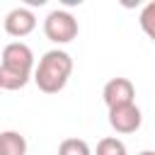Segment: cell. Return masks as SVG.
<instances>
[{"label": "cell", "mask_w": 155, "mask_h": 155, "mask_svg": "<svg viewBox=\"0 0 155 155\" xmlns=\"http://www.w3.org/2000/svg\"><path fill=\"white\" fill-rule=\"evenodd\" d=\"M70 73H73V58H70V53L61 51V48H51L34 65L31 80L36 82V87L44 94H56V92H61L68 85Z\"/></svg>", "instance_id": "2"}, {"label": "cell", "mask_w": 155, "mask_h": 155, "mask_svg": "<svg viewBox=\"0 0 155 155\" xmlns=\"http://www.w3.org/2000/svg\"><path fill=\"white\" fill-rule=\"evenodd\" d=\"M2 27L10 36L15 39H22V36H29L34 29H36V15L29 10V7H15L5 15L2 19Z\"/></svg>", "instance_id": "6"}, {"label": "cell", "mask_w": 155, "mask_h": 155, "mask_svg": "<svg viewBox=\"0 0 155 155\" xmlns=\"http://www.w3.org/2000/svg\"><path fill=\"white\" fill-rule=\"evenodd\" d=\"M58 155H92V150L82 138H65L58 145Z\"/></svg>", "instance_id": "10"}, {"label": "cell", "mask_w": 155, "mask_h": 155, "mask_svg": "<svg viewBox=\"0 0 155 155\" xmlns=\"http://www.w3.org/2000/svg\"><path fill=\"white\" fill-rule=\"evenodd\" d=\"M34 75V53L24 41H10L0 56V90H22Z\"/></svg>", "instance_id": "1"}, {"label": "cell", "mask_w": 155, "mask_h": 155, "mask_svg": "<svg viewBox=\"0 0 155 155\" xmlns=\"http://www.w3.org/2000/svg\"><path fill=\"white\" fill-rule=\"evenodd\" d=\"M94 155H128V150H126V143H124L121 138L107 136V138H102V140L97 143Z\"/></svg>", "instance_id": "8"}, {"label": "cell", "mask_w": 155, "mask_h": 155, "mask_svg": "<svg viewBox=\"0 0 155 155\" xmlns=\"http://www.w3.org/2000/svg\"><path fill=\"white\" fill-rule=\"evenodd\" d=\"M0 155H27V138L19 131L0 133Z\"/></svg>", "instance_id": "7"}, {"label": "cell", "mask_w": 155, "mask_h": 155, "mask_svg": "<svg viewBox=\"0 0 155 155\" xmlns=\"http://www.w3.org/2000/svg\"><path fill=\"white\" fill-rule=\"evenodd\" d=\"M138 155H155V150H140Z\"/></svg>", "instance_id": "11"}, {"label": "cell", "mask_w": 155, "mask_h": 155, "mask_svg": "<svg viewBox=\"0 0 155 155\" xmlns=\"http://www.w3.org/2000/svg\"><path fill=\"white\" fill-rule=\"evenodd\" d=\"M78 19L68 10H51L44 19V34L53 44H70L78 36Z\"/></svg>", "instance_id": "3"}, {"label": "cell", "mask_w": 155, "mask_h": 155, "mask_svg": "<svg viewBox=\"0 0 155 155\" xmlns=\"http://www.w3.org/2000/svg\"><path fill=\"white\" fill-rule=\"evenodd\" d=\"M143 124V114L138 109V104H124V107H114L109 109V126L121 133V136H128V133H136Z\"/></svg>", "instance_id": "4"}, {"label": "cell", "mask_w": 155, "mask_h": 155, "mask_svg": "<svg viewBox=\"0 0 155 155\" xmlns=\"http://www.w3.org/2000/svg\"><path fill=\"white\" fill-rule=\"evenodd\" d=\"M138 24H140L143 34L155 44V0L148 2V5H143L140 15H138Z\"/></svg>", "instance_id": "9"}, {"label": "cell", "mask_w": 155, "mask_h": 155, "mask_svg": "<svg viewBox=\"0 0 155 155\" xmlns=\"http://www.w3.org/2000/svg\"><path fill=\"white\" fill-rule=\"evenodd\" d=\"M102 97H104V104L107 109H114V107H124V104H133L136 102V87L128 78H111L104 90H102Z\"/></svg>", "instance_id": "5"}]
</instances>
